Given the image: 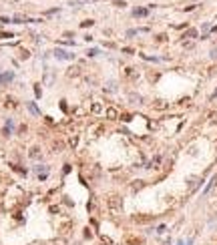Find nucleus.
Returning <instances> with one entry per match:
<instances>
[{
	"instance_id": "nucleus-1",
	"label": "nucleus",
	"mask_w": 217,
	"mask_h": 245,
	"mask_svg": "<svg viewBox=\"0 0 217 245\" xmlns=\"http://www.w3.org/2000/svg\"><path fill=\"white\" fill-rule=\"evenodd\" d=\"M107 207L111 213H115V215H119V213L123 211V199L119 197V195H108L107 197Z\"/></svg>"
},
{
	"instance_id": "nucleus-2",
	"label": "nucleus",
	"mask_w": 217,
	"mask_h": 245,
	"mask_svg": "<svg viewBox=\"0 0 217 245\" xmlns=\"http://www.w3.org/2000/svg\"><path fill=\"white\" fill-rule=\"evenodd\" d=\"M153 215H137V217H133V221H135V223H151V221H153Z\"/></svg>"
},
{
	"instance_id": "nucleus-3",
	"label": "nucleus",
	"mask_w": 217,
	"mask_h": 245,
	"mask_svg": "<svg viewBox=\"0 0 217 245\" xmlns=\"http://www.w3.org/2000/svg\"><path fill=\"white\" fill-rule=\"evenodd\" d=\"M56 58H61V60H70V58H73V54L64 52V50H56Z\"/></svg>"
},
{
	"instance_id": "nucleus-4",
	"label": "nucleus",
	"mask_w": 217,
	"mask_h": 245,
	"mask_svg": "<svg viewBox=\"0 0 217 245\" xmlns=\"http://www.w3.org/2000/svg\"><path fill=\"white\" fill-rule=\"evenodd\" d=\"M107 117H108L111 121L119 119V113H117V109H113V106H111V109H107Z\"/></svg>"
},
{
	"instance_id": "nucleus-5",
	"label": "nucleus",
	"mask_w": 217,
	"mask_h": 245,
	"mask_svg": "<svg viewBox=\"0 0 217 245\" xmlns=\"http://www.w3.org/2000/svg\"><path fill=\"white\" fill-rule=\"evenodd\" d=\"M207 121H209L211 125H217V111H211V113L207 115Z\"/></svg>"
},
{
	"instance_id": "nucleus-6",
	"label": "nucleus",
	"mask_w": 217,
	"mask_h": 245,
	"mask_svg": "<svg viewBox=\"0 0 217 245\" xmlns=\"http://www.w3.org/2000/svg\"><path fill=\"white\" fill-rule=\"evenodd\" d=\"M143 187H145V181H133V187H131V189H133V191H139Z\"/></svg>"
},
{
	"instance_id": "nucleus-7",
	"label": "nucleus",
	"mask_w": 217,
	"mask_h": 245,
	"mask_svg": "<svg viewBox=\"0 0 217 245\" xmlns=\"http://www.w3.org/2000/svg\"><path fill=\"white\" fill-rule=\"evenodd\" d=\"M195 36H197V30H195V28H191V30H187V32L183 34V38H195Z\"/></svg>"
},
{
	"instance_id": "nucleus-8",
	"label": "nucleus",
	"mask_w": 217,
	"mask_h": 245,
	"mask_svg": "<svg viewBox=\"0 0 217 245\" xmlns=\"http://www.w3.org/2000/svg\"><path fill=\"white\" fill-rule=\"evenodd\" d=\"M14 74L12 73H8V74H0V82H8V80H12Z\"/></svg>"
},
{
	"instance_id": "nucleus-9",
	"label": "nucleus",
	"mask_w": 217,
	"mask_h": 245,
	"mask_svg": "<svg viewBox=\"0 0 217 245\" xmlns=\"http://www.w3.org/2000/svg\"><path fill=\"white\" fill-rule=\"evenodd\" d=\"M155 109H159V111H161V109H167V103H165V100H157Z\"/></svg>"
},
{
	"instance_id": "nucleus-10",
	"label": "nucleus",
	"mask_w": 217,
	"mask_h": 245,
	"mask_svg": "<svg viewBox=\"0 0 217 245\" xmlns=\"http://www.w3.org/2000/svg\"><path fill=\"white\" fill-rule=\"evenodd\" d=\"M79 145V137H70V147H76Z\"/></svg>"
},
{
	"instance_id": "nucleus-11",
	"label": "nucleus",
	"mask_w": 217,
	"mask_h": 245,
	"mask_svg": "<svg viewBox=\"0 0 217 245\" xmlns=\"http://www.w3.org/2000/svg\"><path fill=\"white\" fill-rule=\"evenodd\" d=\"M165 231H167V225H159V227H157V233H159V235L165 233Z\"/></svg>"
},
{
	"instance_id": "nucleus-12",
	"label": "nucleus",
	"mask_w": 217,
	"mask_h": 245,
	"mask_svg": "<svg viewBox=\"0 0 217 245\" xmlns=\"http://www.w3.org/2000/svg\"><path fill=\"white\" fill-rule=\"evenodd\" d=\"M215 74H217V64H215V66H211V68H209V76H215Z\"/></svg>"
},
{
	"instance_id": "nucleus-13",
	"label": "nucleus",
	"mask_w": 217,
	"mask_h": 245,
	"mask_svg": "<svg viewBox=\"0 0 217 245\" xmlns=\"http://www.w3.org/2000/svg\"><path fill=\"white\" fill-rule=\"evenodd\" d=\"M135 14L137 16H143V14H147V10L145 8H139V10H135Z\"/></svg>"
},
{
	"instance_id": "nucleus-14",
	"label": "nucleus",
	"mask_w": 217,
	"mask_h": 245,
	"mask_svg": "<svg viewBox=\"0 0 217 245\" xmlns=\"http://www.w3.org/2000/svg\"><path fill=\"white\" fill-rule=\"evenodd\" d=\"M121 121H127V123H129V121H131V115H123Z\"/></svg>"
}]
</instances>
